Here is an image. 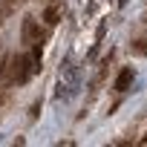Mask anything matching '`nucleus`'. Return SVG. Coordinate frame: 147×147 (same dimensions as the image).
Listing matches in <instances>:
<instances>
[{"label": "nucleus", "instance_id": "f257e3e1", "mask_svg": "<svg viewBox=\"0 0 147 147\" xmlns=\"http://www.w3.org/2000/svg\"><path fill=\"white\" fill-rule=\"evenodd\" d=\"M75 81H78V72L72 63H63L61 69V84H58V98H72L75 92Z\"/></svg>", "mask_w": 147, "mask_h": 147}, {"label": "nucleus", "instance_id": "423d86ee", "mask_svg": "<svg viewBox=\"0 0 147 147\" xmlns=\"http://www.w3.org/2000/svg\"><path fill=\"white\" fill-rule=\"evenodd\" d=\"M0 18H3V12H0ZM0 23H3V20H0Z\"/></svg>", "mask_w": 147, "mask_h": 147}, {"label": "nucleus", "instance_id": "20e7f679", "mask_svg": "<svg viewBox=\"0 0 147 147\" xmlns=\"http://www.w3.org/2000/svg\"><path fill=\"white\" fill-rule=\"evenodd\" d=\"M61 18V0H49V6H46V23L55 26Z\"/></svg>", "mask_w": 147, "mask_h": 147}, {"label": "nucleus", "instance_id": "39448f33", "mask_svg": "<svg viewBox=\"0 0 147 147\" xmlns=\"http://www.w3.org/2000/svg\"><path fill=\"white\" fill-rule=\"evenodd\" d=\"M3 72H6V66H0V78H3Z\"/></svg>", "mask_w": 147, "mask_h": 147}, {"label": "nucleus", "instance_id": "f03ea898", "mask_svg": "<svg viewBox=\"0 0 147 147\" xmlns=\"http://www.w3.org/2000/svg\"><path fill=\"white\" fill-rule=\"evenodd\" d=\"M38 40H40L38 23H35V18H26V20H23V43L32 46V43H38Z\"/></svg>", "mask_w": 147, "mask_h": 147}, {"label": "nucleus", "instance_id": "7ed1b4c3", "mask_svg": "<svg viewBox=\"0 0 147 147\" xmlns=\"http://www.w3.org/2000/svg\"><path fill=\"white\" fill-rule=\"evenodd\" d=\"M130 81H133V69H130V66H124V69L118 72V78H115V90H118V92H127Z\"/></svg>", "mask_w": 147, "mask_h": 147}]
</instances>
